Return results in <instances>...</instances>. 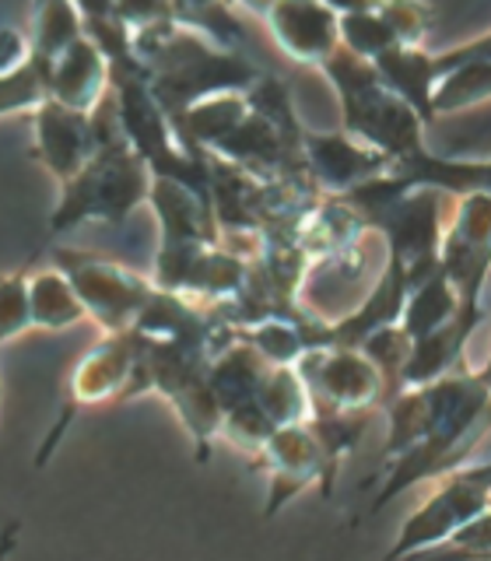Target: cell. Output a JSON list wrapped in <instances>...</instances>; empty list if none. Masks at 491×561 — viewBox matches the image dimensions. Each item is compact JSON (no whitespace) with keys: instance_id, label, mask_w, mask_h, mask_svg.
<instances>
[{"instance_id":"obj_1","label":"cell","mask_w":491,"mask_h":561,"mask_svg":"<svg viewBox=\"0 0 491 561\" xmlns=\"http://www.w3.org/2000/svg\"><path fill=\"white\" fill-rule=\"evenodd\" d=\"M130 49L169 119L197 99L246 92L263 75L253 60H246V53L210 43L204 32L172 18L130 32Z\"/></svg>"},{"instance_id":"obj_2","label":"cell","mask_w":491,"mask_h":561,"mask_svg":"<svg viewBox=\"0 0 491 561\" xmlns=\"http://www.w3.org/2000/svg\"><path fill=\"white\" fill-rule=\"evenodd\" d=\"M425 400L432 417L429 435L386 463L382 488L376 491L368 513H379L386 502H393L408 488L460 467L467 449L484 438V417L491 400L484 368L481 373H446L425 382Z\"/></svg>"},{"instance_id":"obj_3","label":"cell","mask_w":491,"mask_h":561,"mask_svg":"<svg viewBox=\"0 0 491 561\" xmlns=\"http://www.w3.org/2000/svg\"><path fill=\"white\" fill-rule=\"evenodd\" d=\"M320 67L341 95L344 134L382 151L390 162L425 151V137H421L425 123L418 119L408 102L382 84L373 60L355 57L351 49L338 46Z\"/></svg>"},{"instance_id":"obj_4","label":"cell","mask_w":491,"mask_h":561,"mask_svg":"<svg viewBox=\"0 0 491 561\" xmlns=\"http://www.w3.org/2000/svg\"><path fill=\"white\" fill-rule=\"evenodd\" d=\"M60 204L49 218V236H60L84 221L123 225L137 204L148 201L151 172L140 162V154L127 145L123 130L99 137L92 158L60 183Z\"/></svg>"},{"instance_id":"obj_5","label":"cell","mask_w":491,"mask_h":561,"mask_svg":"<svg viewBox=\"0 0 491 561\" xmlns=\"http://www.w3.org/2000/svg\"><path fill=\"white\" fill-rule=\"evenodd\" d=\"M488 491H491V467L484 460L481 463L464 460L460 467L438 473V488L403 519L397 543L386 551V561L456 540L470 523L488 516Z\"/></svg>"},{"instance_id":"obj_6","label":"cell","mask_w":491,"mask_h":561,"mask_svg":"<svg viewBox=\"0 0 491 561\" xmlns=\"http://www.w3.org/2000/svg\"><path fill=\"white\" fill-rule=\"evenodd\" d=\"M292 365L309 390L312 414H365L390 397L382 373L358 347L316 344Z\"/></svg>"},{"instance_id":"obj_7","label":"cell","mask_w":491,"mask_h":561,"mask_svg":"<svg viewBox=\"0 0 491 561\" xmlns=\"http://www.w3.org/2000/svg\"><path fill=\"white\" fill-rule=\"evenodd\" d=\"M53 267L64 271L70 288L81 298L84 316H92L105 333L130 330L137 312L145 309L148 298L155 295L151 280L127 271L116 260L88 256L78 250H57L53 253Z\"/></svg>"},{"instance_id":"obj_8","label":"cell","mask_w":491,"mask_h":561,"mask_svg":"<svg viewBox=\"0 0 491 561\" xmlns=\"http://www.w3.org/2000/svg\"><path fill=\"white\" fill-rule=\"evenodd\" d=\"M386 239V260H393L408 277V288L418 285L438 267V250H443V190L414 186L397 197L382 215L373 221Z\"/></svg>"},{"instance_id":"obj_9","label":"cell","mask_w":491,"mask_h":561,"mask_svg":"<svg viewBox=\"0 0 491 561\" xmlns=\"http://www.w3.org/2000/svg\"><path fill=\"white\" fill-rule=\"evenodd\" d=\"M140 337L134 330H119V333H105V341L92 347L88 355L78 362L75 376L67 382V408L60 414V425L53 428L49 443L39 453V463L49 460L53 446H57L60 432L67 428V414L78 408H92V403L105 400H127L140 397Z\"/></svg>"},{"instance_id":"obj_10","label":"cell","mask_w":491,"mask_h":561,"mask_svg":"<svg viewBox=\"0 0 491 561\" xmlns=\"http://www.w3.org/2000/svg\"><path fill=\"white\" fill-rule=\"evenodd\" d=\"M263 467H267L271 491H267V508L263 516H277L295 495H302L309 484L320 481L330 495V470H327V453L320 446V435L312 432L309 421H295V425H277L263 446L256 449Z\"/></svg>"},{"instance_id":"obj_11","label":"cell","mask_w":491,"mask_h":561,"mask_svg":"<svg viewBox=\"0 0 491 561\" xmlns=\"http://www.w3.org/2000/svg\"><path fill=\"white\" fill-rule=\"evenodd\" d=\"M484 49H488V35H478L470 46L438 53V57H432V53H421L418 46H390L373 60V67H376V75L382 78V84L411 105L421 123H432L429 99L435 92L438 78L449 75V70L460 67L464 60L478 57V53H484Z\"/></svg>"},{"instance_id":"obj_12","label":"cell","mask_w":491,"mask_h":561,"mask_svg":"<svg viewBox=\"0 0 491 561\" xmlns=\"http://www.w3.org/2000/svg\"><path fill=\"white\" fill-rule=\"evenodd\" d=\"M35 116V154L43 158V165L67 183L95 151L92 116L84 110H70L57 99H43L32 110Z\"/></svg>"},{"instance_id":"obj_13","label":"cell","mask_w":491,"mask_h":561,"mask_svg":"<svg viewBox=\"0 0 491 561\" xmlns=\"http://www.w3.org/2000/svg\"><path fill=\"white\" fill-rule=\"evenodd\" d=\"M263 18L277 46L298 64H323L341 46L338 11L323 0H274Z\"/></svg>"},{"instance_id":"obj_14","label":"cell","mask_w":491,"mask_h":561,"mask_svg":"<svg viewBox=\"0 0 491 561\" xmlns=\"http://www.w3.org/2000/svg\"><path fill=\"white\" fill-rule=\"evenodd\" d=\"M382 151L362 145L351 134H306L302 130V165L312 186H320L327 193H344L347 186H355L368 175H376L386 169Z\"/></svg>"},{"instance_id":"obj_15","label":"cell","mask_w":491,"mask_h":561,"mask_svg":"<svg viewBox=\"0 0 491 561\" xmlns=\"http://www.w3.org/2000/svg\"><path fill=\"white\" fill-rule=\"evenodd\" d=\"M110 88V64L99 46L81 32L57 60L49 64V99H57L70 110H92L99 95Z\"/></svg>"},{"instance_id":"obj_16","label":"cell","mask_w":491,"mask_h":561,"mask_svg":"<svg viewBox=\"0 0 491 561\" xmlns=\"http://www.w3.org/2000/svg\"><path fill=\"white\" fill-rule=\"evenodd\" d=\"M403 298H408V277H403V271L397 267L393 260H386V271L373 285V291L365 295V302L351 316H344V320L330 323L327 333H323V344L358 347L368 333H376L379 327L400 323Z\"/></svg>"},{"instance_id":"obj_17","label":"cell","mask_w":491,"mask_h":561,"mask_svg":"<svg viewBox=\"0 0 491 561\" xmlns=\"http://www.w3.org/2000/svg\"><path fill=\"white\" fill-rule=\"evenodd\" d=\"M478 327L481 323H473V320H467V316L456 312L453 320H446L443 327L421 333V337H411L408 358H403V368H400V390L403 386H425L438 376L453 373L456 362L464 358V347Z\"/></svg>"},{"instance_id":"obj_18","label":"cell","mask_w":491,"mask_h":561,"mask_svg":"<svg viewBox=\"0 0 491 561\" xmlns=\"http://www.w3.org/2000/svg\"><path fill=\"white\" fill-rule=\"evenodd\" d=\"M81 14L70 0H32V28H28V57L46 70L60 53L78 39Z\"/></svg>"},{"instance_id":"obj_19","label":"cell","mask_w":491,"mask_h":561,"mask_svg":"<svg viewBox=\"0 0 491 561\" xmlns=\"http://www.w3.org/2000/svg\"><path fill=\"white\" fill-rule=\"evenodd\" d=\"M460 312V298L456 288L449 285V277L443 267H435L429 277H421L418 285L408 288L403 298V312H400V327L408 330V337H421L435 327H443L446 320Z\"/></svg>"},{"instance_id":"obj_20","label":"cell","mask_w":491,"mask_h":561,"mask_svg":"<svg viewBox=\"0 0 491 561\" xmlns=\"http://www.w3.org/2000/svg\"><path fill=\"white\" fill-rule=\"evenodd\" d=\"M28 312H32V327L43 330H67L84 320L81 298L57 267L28 274Z\"/></svg>"},{"instance_id":"obj_21","label":"cell","mask_w":491,"mask_h":561,"mask_svg":"<svg viewBox=\"0 0 491 561\" xmlns=\"http://www.w3.org/2000/svg\"><path fill=\"white\" fill-rule=\"evenodd\" d=\"M256 408L271 425H295V421H309L312 417V400L302 376L295 373V365H281L274 362L263 376L260 390H256Z\"/></svg>"},{"instance_id":"obj_22","label":"cell","mask_w":491,"mask_h":561,"mask_svg":"<svg viewBox=\"0 0 491 561\" xmlns=\"http://www.w3.org/2000/svg\"><path fill=\"white\" fill-rule=\"evenodd\" d=\"M491 92V53H478V57L464 60L460 67H453L449 75L438 78L435 92L429 99V113L432 119L438 113H456L467 110L473 102H484Z\"/></svg>"},{"instance_id":"obj_23","label":"cell","mask_w":491,"mask_h":561,"mask_svg":"<svg viewBox=\"0 0 491 561\" xmlns=\"http://www.w3.org/2000/svg\"><path fill=\"white\" fill-rule=\"evenodd\" d=\"M338 39L344 49H351L355 57H365V60H376L379 53H386L390 46H400L379 8L338 14Z\"/></svg>"},{"instance_id":"obj_24","label":"cell","mask_w":491,"mask_h":561,"mask_svg":"<svg viewBox=\"0 0 491 561\" xmlns=\"http://www.w3.org/2000/svg\"><path fill=\"white\" fill-rule=\"evenodd\" d=\"M43 99H49V78L32 57L0 75V116L14 110H35Z\"/></svg>"},{"instance_id":"obj_25","label":"cell","mask_w":491,"mask_h":561,"mask_svg":"<svg viewBox=\"0 0 491 561\" xmlns=\"http://www.w3.org/2000/svg\"><path fill=\"white\" fill-rule=\"evenodd\" d=\"M32 327L28 312V267L18 274L0 277V347H4L14 333Z\"/></svg>"},{"instance_id":"obj_26","label":"cell","mask_w":491,"mask_h":561,"mask_svg":"<svg viewBox=\"0 0 491 561\" xmlns=\"http://www.w3.org/2000/svg\"><path fill=\"white\" fill-rule=\"evenodd\" d=\"M379 11L386 18V25L393 28L400 46H418L425 39L432 11L421 4V0H379Z\"/></svg>"},{"instance_id":"obj_27","label":"cell","mask_w":491,"mask_h":561,"mask_svg":"<svg viewBox=\"0 0 491 561\" xmlns=\"http://www.w3.org/2000/svg\"><path fill=\"white\" fill-rule=\"evenodd\" d=\"M113 14L127 32H137L155 22H169L172 4L169 0H113Z\"/></svg>"},{"instance_id":"obj_28","label":"cell","mask_w":491,"mask_h":561,"mask_svg":"<svg viewBox=\"0 0 491 561\" xmlns=\"http://www.w3.org/2000/svg\"><path fill=\"white\" fill-rule=\"evenodd\" d=\"M28 60V35L14 28H0V75Z\"/></svg>"},{"instance_id":"obj_29","label":"cell","mask_w":491,"mask_h":561,"mask_svg":"<svg viewBox=\"0 0 491 561\" xmlns=\"http://www.w3.org/2000/svg\"><path fill=\"white\" fill-rule=\"evenodd\" d=\"M327 8H333L338 14H347V11H368V8H379V0H323Z\"/></svg>"},{"instance_id":"obj_30","label":"cell","mask_w":491,"mask_h":561,"mask_svg":"<svg viewBox=\"0 0 491 561\" xmlns=\"http://www.w3.org/2000/svg\"><path fill=\"white\" fill-rule=\"evenodd\" d=\"M239 4H242L246 11H256V14H267V8L274 4V0H239Z\"/></svg>"}]
</instances>
